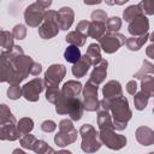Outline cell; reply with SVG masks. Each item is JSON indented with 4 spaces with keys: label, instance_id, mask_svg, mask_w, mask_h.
Wrapping results in <instances>:
<instances>
[{
    "label": "cell",
    "instance_id": "cell-37",
    "mask_svg": "<svg viewBox=\"0 0 154 154\" xmlns=\"http://www.w3.org/2000/svg\"><path fill=\"white\" fill-rule=\"evenodd\" d=\"M13 37L14 38H18V40H23L24 37H25V35H26V30H25V28L23 26V25H20V24H18V25H16L14 28H13Z\"/></svg>",
    "mask_w": 154,
    "mask_h": 154
},
{
    "label": "cell",
    "instance_id": "cell-33",
    "mask_svg": "<svg viewBox=\"0 0 154 154\" xmlns=\"http://www.w3.org/2000/svg\"><path fill=\"white\" fill-rule=\"evenodd\" d=\"M36 138L32 136V135H29V134H25V135H22V138H20V144L24 147V148H29V149H34L35 147V143H36Z\"/></svg>",
    "mask_w": 154,
    "mask_h": 154
},
{
    "label": "cell",
    "instance_id": "cell-7",
    "mask_svg": "<svg viewBox=\"0 0 154 154\" xmlns=\"http://www.w3.org/2000/svg\"><path fill=\"white\" fill-rule=\"evenodd\" d=\"M100 46L106 53H114L120 46L125 43V37L122 34L107 32L100 40Z\"/></svg>",
    "mask_w": 154,
    "mask_h": 154
},
{
    "label": "cell",
    "instance_id": "cell-15",
    "mask_svg": "<svg viewBox=\"0 0 154 154\" xmlns=\"http://www.w3.org/2000/svg\"><path fill=\"white\" fill-rule=\"evenodd\" d=\"M107 65H108V63L106 60H103V59L97 65H95V69L91 72L89 81L93 82L94 84H100L105 79V77L107 75Z\"/></svg>",
    "mask_w": 154,
    "mask_h": 154
},
{
    "label": "cell",
    "instance_id": "cell-41",
    "mask_svg": "<svg viewBox=\"0 0 154 154\" xmlns=\"http://www.w3.org/2000/svg\"><path fill=\"white\" fill-rule=\"evenodd\" d=\"M126 90H128L129 94L135 95V94H136V90H137V84H136V82H135V81H130V82L128 83V85H126Z\"/></svg>",
    "mask_w": 154,
    "mask_h": 154
},
{
    "label": "cell",
    "instance_id": "cell-8",
    "mask_svg": "<svg viewBox=\"0 0 154 154\" xmlns=\"http://www.w3.org/2000/svg\"><path fill=\"white\" fill-rule=\"evenodd\" d=\"M45 16H46V11L45 8L38 5L37 2L30 5L26 7L25 12H24V18H25V23L29 25V26H38V24L41 22H43L45 19Z\"/></svg>",
    "mask_w": 154,
    "mask_h": 154
},
{
    "label": "cell",
    "instance_id": "cell-10",
    "mask_svg": "<svg viewBox=\"0 0 154 154\" xmlns=\"http://www.w3.org/2000/svg\"><path fill=\"white\" fill-rule=\"evenodd\" d=\"M101 142H103L107 147L112 149H119L126 144V138L122 135H117L112 131V129H103L100 132Z\"/></svg>",
    "mask_w": 154,
    "mask_h": 154
},
{
    "label": "cell",
    "instance_id": "cell-22",
    "mask_svg": "<svg viewBox=\"0 0 154 154\" xmlns=\"http://www.w3.org/2000/svg\"><path fill=\"white\" fill-rule=\"evenodd\" d=\"M147 40H148V34L146 32L144 35H141L140 37H129L125 41V43L130 51H138Z\"/></svg>",
    "mask_w": 154,
    "mask_h": 154
},
{
    "label": "cell",
    "instance_id": "cell-12",
    "mask_svg": "<svg viewBox=\"0 0 154 154\" xmlns=\"http://www.w3.org/2000/svg\"><path fill=\"white\" fill-rule=\"evenodd\" d=\"M65 76V67L61 64L58 65H52L51 67H48L46 75H45V82H46V87L49 85H58L60 83V81L64 78Z\"/></svg>",
    "mask_w": 154,
    "mask_h": 154
},
{
    "label": "cell",
    "instance_id": "cell-19",
    "mask_svg": "<svg viewBox=\"0 0 154 154\" xmlns=\"http://www.w3.org/2000/svg\"><path fill=\"white\" fill-rule=\"evenodd\" d=\"M106 31V23L100 20H93L90 22V29H89V36L93 38L100 40Z\"/></svg>",
    "mask_w": 154,
    "mask_h": 154
},
{
    "label": "cell",
    "instance_id": "cell-40",
    "mask_svg": "<svg viewBox=\"0 0 154 154\" xmlns=\"http://www.w3.org/2000/svg\"><path fill=\"white\" fill-rule=\"evenodd\" d=\"M55 128H57V125H55V123H54L53 120H46V122H43L42 125H41V129H42L45 132H52V131L55 130Z\"/></svg>",
    "mask_w": 154,
    "mask_h": 154
},
{
    "label": "cell",
    "instance_id": "cell-16",
    "mask_svg": "<svg viewBox=\"0 0 154 154\" xmlns=\"http://www.w3.org/2000/svg\"><path fill=\"white\" fill-rule=\"evenodd\" d=\"M93 65L91 63V59L85 54L84 57H82L77 63L73 64V67H72V73L75 77H83L87 71L89 70V67Z\"/></svg>",
    "mask_w": 154,
    "mask_h": 154
},
{
    "label": "cell",
    "instance_id": "cell-20",
    "mask_svg": "<svg viewBox=\"0 0 154 154\" xmlns=\"http://www.w3.org/2000/svg\"><path fill=\"white\" fill-rule=\"evenodd\" d=\"M64 58L67 63H71V64H75L77 63L82 57H81V51L78 48V46H75V45H70L65 53H64Z\"/></svg>",
    "mask_w": 154,
    "mask_h": 154
},
{
    "label": "cell",
    "instance_id": "cell-23",
    "mask_svg": "<svg viewBox=\"0 0 154 154\" xmlns=\"http://www.w3.org/2000/svg\"><path fill=\"white\" fill-rule=\"evenodd\" d=\"M13 34H10V31L1 30V47L2 52H10L12 51L13 46Z\"/></svg>",
    "mask_w": 154,
    "mask_h": 154
},
{
    "label": "cell",
    "instance_id": "cell-25",
    "mask_svg": "<svg viewBox=\"0 0 154 154\" xmlns=\"http://www.w3.org/2000/svg\"><path fill=\"white\" fill-rule=\"evenodd\" d=\"M90 59H91V63L93 65H97L102 59H101V54H100V47L95 43H91L89 45V48L87 49V53H85Z\"/></svg>",
    "mask_w": 154,
    "mask_h": 154
},
{
    "label": "cell",
    "instance_id": "cell-3",
    "mask_svg": "<svg viewBox=\"0 0 154 154\" xmlns=\"http://www.w3.org/2000/svg\"><path fill=\"white\" fill-rule=\"evenodd\" d=\"M19 136L16 119L6 105H1V140H17Z\"/></svg>",
    "mask_w": 154,
    "mask_h": 154
},
{
    "label": "cell",
    "instance_id": "cell-1",
    "mask_svg": "<svg viewBox=\"0 0 154 154\" xmlns=\"http://www.w3.org/2000/svg\"><path fill=\"white\" fill-rule=\"evenodd\" d=\"M82 84L76 81H69L63 85L59 97L55 102V111L60 114H70L72 120H79L83 113V103L78 99Z\"/></svg>",
    "mask_w": 154,
    "mask_h": 154
},
{
    "label": "cell",
    "instance_id": "cell-5",
    "mask_svg": "<svg viewBox=\"0 0 154 154\" xmlns=\"http://www.w3.org/2000/svg\"><path fill=\"white\" fill-rule=\"evenodd\" d=\"M79 134L82 135V149L84 152H95L100 148L101 142L97 138V134L95 131V129L90 125V124H84Z\"/></svg>",
    "mask_w": 154,
    "mask_h": 154
},
{
    "label": "cell",
    "instance_id": "cell-35",
    "mask_svg": "<svg viewBox=\"0 0 154 154\" xmlns=\"http://www.w3.org/2000/svg\"><path fill=\"white\" fill-rule=\"evenodd\" d=\"M7 95H8L10 99L16 100V99H18L22 95V89L19 88L18 84H11V87L7 90Z\"/></svg>",
    "mask_w": 154,
    "mask_h": 154
},
{
    "label": "cell",
    "instance_id": "cell-4",
    "mask_svg": "<svg viewBox=\"0 0 154 154\" xmlns=\"http://www.w3.org/2000/svg\"><path fill=\"white\" fill-rule=\"evenodd\" d=\"M59 29H60V25L58 22V12H55V11L46 12L43 23L38 28L40 36L42 38H51L58 34Z\"/></svg>",
    "mask_w": 154,
    "mask_h": 154
},
{
    "label": "cell",
    "instance_id": "cell-30",
    "mask_svg": "<svg viewBox=\"0 0 154 154\" xmlns=\"http://www.w3.org/2000/svg\"><path fill=\"white\" fill-rule=\"evenodd\" d=\"M120 26H122V20L118 17H112L106 20V29L108 30V32H116L119 30Z\"/></svg>",
    "mask_w": 154,
    "mask_h": 154
},
{
    "label": "cell",
    "instance_id": "cell-14",
    "mask_svg": "<svg viewBox=\"0 0 154 154\" xmlns=\"http://www.w3.org/2000/svg\"><path fill=\"white\" fill-rule=\"evenodd\" d=\"M73 11L70 7H63L58 11V22L61 30H67L73 22Z\"/></svg>",
    "mask_w": 154,
    "mask_h": 154
},
{
    "label": "cell",
    "instance_id": "cell-28",
    "mask_svg": "<svg viewBox=\"0 0 154 154\" xmlns=\"http://www.w3.org/2000/svg\"><path fill=\"white\" fill-rule=\"evenodd\" d=\"M142 79V90L147 93L149 96H154V77L150 75H146Z\"/></svg>",
    "mask_w": 154,
    "mask_h": 154
},
{
    "label": "cell",
    "instance_id": "cell-6",
    "mask_svg": "<svg viewBox=\"0 0 154 154\" xmlns=\"http://www.w3.org/2000/svg\"><path fill=\"white\" fill-rule=\"evenodd\" d=\"M59 129H60V132L54 137V141L58 146H67L72 142L76 141L77 138V130L73 128L72 123L67 119H64L60 122V125H59Z\"/></svg>",
    "mask_w": 154,
    "mask_h": 154
},
{
    "label": "cell",
    "instance_id": "cell-17",
    "mask_svg": "<svg viewBox=\"0 0 154 154\" xmlns=\"http://www.w3.org/2000/svg\"><path fill=\"white\" fill-rule=\"evenodd\" d=\"M122 95H123L122 88H120L119 82H117V81H109L103 87V96H105V99H107L109 101L116 97H119Z\"/></svg>",
    "mask_w": 154,
    "mask_h": 154
},
{
    "label": "cell",
    "instance_id": "cell-9",
    "mask_svg": "<svg viewBox=\"0 0 154 154\" xmlns=\"http://www.w3.org/2000/svg\"><path fill=\"white\" fill-rule=\"evenodd\" d=\"M83 96H84V108L87 111L99 109L100 102L97 101V84H94L93 82L88 81L83 90Z\"/></svg>",
    "mask_w": 154,
    "mask_h": 154
},
{
    "label": "cell",
    "instance_id": "cell-18",
    "mask_svg": "<svg viewBox=\"0 0 154 154\" xmlns=\"http://www.w3.org/2000/svg\"><path fill=\"white\" fill-rule=\"evenodd\" d=\"M136 138L142 146H150L154 143V131L149 128L141 126L136 131Z\"/></svg>",
    "mask_w": 154,
    "mask_h": 154
},
{
    "label": "cell",
    "instance_id": "cell-2",
    "mask_svg": "<svg viewBox=\"0 0 154 154\" xmlns=\"http://www.w3.org/2000/svg\"><path fill=\"white\" fill-rule=\"evenodd\" d=\"M109 109L113 116V125L117 130H123L126 128L128 120L131 118V111L129 108L128 100L122 95L111 100Z\"/></svg>",
    "mask_w": 154,
    "mask_h": 154
},
{
    "label": "cell",
    "instance_id": "cell-13",
    "mask_svg": "<svg viewBox=\"0 0 154 154\" xmlns=\"http://www.w3.org/2000/svg\"><path fill=\"white\" fill-rule=\"evenodd\" d=\"M148 28H149V22L147 19V17H144V14H141L130 22L129 32L135 36H141L147 32Z\"/></svg>",
    "mask_w": 154,
    "mask_h": 154
},
{
    "label": "cell",
    "instance_id": "cell-32",
    "mask_svg": "<svg viewBox=\"0 0 154 154\" xmlns=\"http://www.w3.org/2000/svg\"><path fill=\"white\" fill-rule=\"evenodd\" d=\"M59 89L58 85H49L47 87V91H46V99L49 102H57L58 97H59Z\"/></svg>",
    "mask_w": 154,
    "mask_h": 154
},
{
    "label": "cell",
    "instance_id": "cell-27",
    "mask_svg": "<svg viewBox=\"0 0 154 154\" xmlns=\"http://www.w3.org/2000/svg\"><path fill=\"white\" fill-rule=\"evenodd\" d=\"M148 99H149V95H148L147 93H144L143 90L140 91V93H137V94L135 95V99H134L136 109H138V111L144 109L146 106H147V103H148Z\"/></svg>",
    "mask_w": 154,
    "mask_h": 154
},
{
    "label": "cell",
    "instance_id": "cell-34",
    "mask_svg": "<svg viewBox=\"0 0 154 154\" xmlns=\"http://www.w3.org/2000/svg\"><path fill=\"white\" fill-rule=\"evenodd\" d=\"M138 5L141 6L143 13L154 14V0H142Z\"/></svg>",
    "mask_w": 154,
    "mask_h": 154
},
{
    "label": "cell",
    "instance_id": "cell-24",
    "mask_svg": "<svg viewBox=\"0 0 154 154\" xmlns=\"http://www.w3.org/2000/svg\"><path fill=\"white\" fill-rule=\"evenodd\" d=\"M141 14H143V11H142V8H141L140 5L130 6V7H128V8L124 11V13H123L124 19H125L126 22H131L132 19H135L136 17H138V16H141Z\"/></svg>",
    "mask_w": 154,
    "mask_h": 154
},
{
    "label": "cell",
    "instance_id": "cell-26",
    "mask_svg": "<svg viewBox=\"0 0 154 154\" xmlns=\"http://www.w3.org/2000/svg\"><path fill=\"white\" fill-rule=\"evenodd\" d=\"M85 37H87V36H84L83 34H81L79 31L76 30V31L70 32V34L66 36V42L81 47V46L84 45V42H85Z\"/></svg>",
    "mask_w": 154,
    "mask_h": 154
},
{
    "label": "cell",
    "instance_id": "cell-46",
    "mask_svg": "<svg viewBox=\"0 0 154 154\" xmlns=\"http://www.w3.org/2000/svg\"><path fill=\"white\" fill-rule=\"evenodd\" d=\"M101 0H84V4L87 5H95V4H100Z\"/></svg>",
    "mask_w": 154,
    "mask_h": 154
},
{
    "label": "cell",
    "instance_id": "cell-44",
    "mask_svg": "<svg viewBox=\"0 0 154 154\" xmlns=\"http://www.w3.org/2000/svg\"><path fill=\"white\" fill-rule=\"evenodd\" d=\"M108 5H114V4H118V5H123V4H125L126 1H129V0H105Z\"/></svg>",
    "mask_w": 154,
    "mask_h": 154
},
{
    "label": "cell",
    "instance_id": "cell-36",
    "mask_svg": "<svg viewBox=\"0 0 154 154\" xmlns=\"http://www.w3.org/2000/svg\"><path fill=\"white\" fill-rule=\"evenodd\" d=\"M36 153H46V152H54L52 148L48 147V144L45 142V141H41V140H37L36 143H35V147L34 149Z\"/></svg>",
    "mask_w": 154,
    "mask_h": 154
},
{
    "label": "cell",
    "instance_id": "cell-42",
    "mask_svg": "<svg viewBox=\"0 0 154 154\" xmlns=\"http://www.w3.org/2000/svg\"><path fill=\"white\" fill-rule=\"evenodd\" d=\"M41 65L40 64H37V63H34V65H32V69H31V75L32 76H37L40 72H41Z\"/></svg>",
    "mask_w": 154,
    "mask_h": 154
},
{
    "label": "cell",
    "instance_id": "cell-29",
    "mask_svg": "<svg viewBox=\"0 0 154 154\" xmlns=\"http://www.w3.org/2000/svg\"><path fill=\"white\" fill-rule=\"evenodd\" d=\"M34 128V123L30 118H23L19 120L18 123V131H19V135H25V134H29Z\"/></svg>",
    "mask_w": 154,
    "mask_h": 154
},
{
    "label": "cell",
    "instance_id": "cell-43",
    "mask_svg": "<svg viewBox=\"0 0 154 154\" xmlns=\"http://www.w3.org/2000/svg\"><path fill=\"white\" fill-rule=\"evenodd\" d=\"M37 4H38V5H41L43 8H47V7H49V6H51L52 0H37Z\"/></svg>",
    "mask_w": 154,
    "mask_h": 154
},
{
    "label": "cell",
    "instance_id": "cell-11",
    "mask_svg": "<svg viewBox=\"0 0 154 154\" xmlns=\"http://www.w3.org/2000/svg\"><path fill=\"white\" fill-rule=\"evenodd\" d=\"M43 81L40 78H34L29 83H26L22 88V95L28 100V101H37L40 93L43 90Z\"/></svg>",
    "mask_w": 154,
    "mask_h": 154
},
{
    "label": "cell",
    "instance_id": "cell-45",
    "mask_svg": "<svg viewBox=\"0 0 154 154\" xmlns=\"http://www.w3.org/2000/svg\"><path fill=\"white\" fill-rule=\"evenodd\" d=\"M147 55H148L149 58L154 59V43H153V45H150V46L147 48Z\"/></svg>",
    "mask_w": 154,
    "mask_h": 154
},
{
    "label": "cell",
    "instance_id": "cell-38",
    "mask_svg": "<svg viewBox=\"0 0 154 154\" xmlns=\"http://www.w3.org/2000/svg\"><path fill=\"white\" fill-rule=\"evenodd\" d=\"M89 29H90V22L88 20H82L77 25V31H79L84 36H89Z\"/></svg>",
    "mask_w": 154,
    "mask_h": 154
},
{
    "label": "cell",
    "instance_id": "cell-31",
    "mask_svg": "<svg viewBox=\"0 0 154 154\" xmlns=\"http://www.w3.org/2000/svg\"><path fill=\"white\" fill-rule=\"evenodd\" d=\"M148 72H149L150 75H154V65H153L152 63L144 60V61H143V66H142V69H141L134 77H136V78H143L146 75H148Z\"/></svg>",
    "mask_w": 154,
    "mask_h": 154
},
{
    "label": "cell",
    "instance_id": "cell-39",
    "mask_svg": "<svg viewBox=\"0 0 154 154\" xmlns=\"http://www.w3.org/2000/svg\"><path fill=\"white\" fill-rule=\"evenodd\" d=\"M91 19L93 20H100V22H105L106 23V19H107V14L105 11L102 10H96L91 13Z\"/></svg>",
    "mask_w": 154,
    "mask_h": 154
},
{
    "label": "cell",
    "instance_id": "cell-21",
    "mask_svg": "<svg viewBox=\"0 0 154 154\" xmlns=\"http://www.w3.org/2000/svg\"><path fill=\"white\" fill-rule=\"evenodd\" d=\"M97 123H99V128L101 130H103V129H114V125H113V123L111 120V117L108 114V109H99Z\"/></svg>",
    "mask_w": 154,
    "mask_h": 154
}]
</instances>
